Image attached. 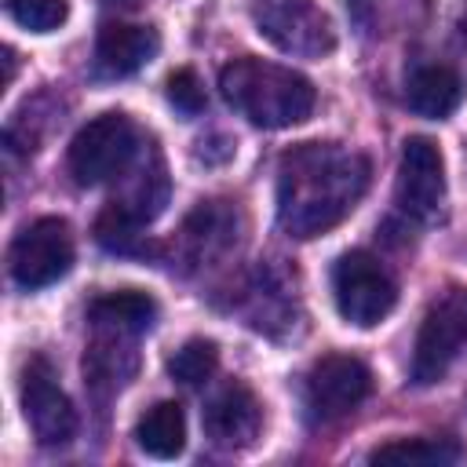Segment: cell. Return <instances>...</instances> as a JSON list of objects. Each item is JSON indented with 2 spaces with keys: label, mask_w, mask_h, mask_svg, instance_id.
Masks as SVG:
<instances>
[{
  "label": "cell",
  "mask_w": 467,
  "mask_h": 467,
  "mask_svg": "<svg viewBox=\"0 0 467 467\" xmlns=\"http://www.w3.org/2000/svg\"><path fill=\"white\" fill-rule=\"evenodd\" d=\"M372 179L368 157L336 142H299L277 164V226L310 241L339 226Z\"/></svg>",
  "instance_id": "obj_1"
},
{
  "label": "cell",
  "mask_w": 467,
  "mask_h": 467,
  "mask_svg": "<svg viewBox=\"0 0 467 467\" xmlns=\"http://www.w3.org/2000/svg\"><path fill=\"white\" fill-rule=\"evenodd\" d=\"M219 91L248 124L266 131L303 124L317 102V91L303 73L255 55L230 58L219 69Z\"/></svg>",
  "instance_id": "obj_2"
},
{
  "label": "cell",
  "mask_w": 467,
  "mask_h": 467,
  "mask_svg": "<svg viewBox=\"0 0 467 467\" xmlns=\"http://www.w3.org/2000/svg\"><path fill=\"white\" fill-rule=\"evenodd\" d=\"M139 150V128L128 113H99L73 135L66 164L77 186H102L109 179H120Z\"/></svg>",
  "instance_id": "obj_3"
},
{
  "label": "cell",
  "mask_w": 467,
  "mask_h": 467,
  "mask_svg": "<svg viewBox=\"0 0 467 467\" xmlns=\"http://www.w3.org/2000/svg\"><path fill=\"white\" fill-rule=\"evenodd\" d=\"M332 296H336V310L347 325L372 328L394 310L398 285L376 255L354 248V252H343L332 266Z\"/></svg>",
  "instance_id": "obj_4"
},
{
  "label": "cell",
  "mask_w": 467,
  "mask_h": 467,
  "mask_svg": "<svg viewBox=\"0 0 467 467\" xmlns=\"http://www.w3.org/2000/svg\"><path fill=\"white\" fill-rule=\"evenodd\" d=\"M252 22L263 40L292 58H325L336 51V26L314 0H252Z\"/></svg>",
  "instance_id": "obj_5"
},
{
  "label": "cell",
  "mask_w": 467,
  "mask_h": 467,
  "mask_svg": "<svg viewBox=\"0 0 467 467\" xmlns=\"http://www.w3.org/2000/svg\"><path fill=\"white\" fill-rule=\"evenodd\" d=\"M463 347H467V288H452L438 303H431L420 321L412 365H409L412 383L431 387L445 379V372L463 354Z\"/></svg>",
  "instance_id": "obj_6"
},
{
  "label": "cell",
  "mask_w": 467,
  "mask_h": 467,
  "mask_svg": "<svg viewBox=\"0 0 467 467\" xmlns=\"http://www.w3.org/2000/svg\"><path fill=\"white\" fill-rule=\"evenodd\" d=\"M7 266L22 288H47L58 277H66L73 266L69 223L58 215H44V219H33L29 226H22L18 237L11 241Z\"/></svg>",
  "instance_id": "obj_7"
},
{
  "label": "cell",
  "mask_w": 467,
  "mask_h": 467,
  "mask_svg": "<svg viewBox=\"0 0 467 467\" xmlns=\"http://www.w3.org/2000/svg\"><path fill=\"white\" fill-rule=\"evenodd\" d=\"M398 208L416 223H438L445 208V161L434 139L409 135L401 142V164L394 182Z\"/></svg>",
  "instance_id": "obj_8"
},
{
  "label": "cell",
  "mask_w": 467,
  "mask_h": 467,
  "mask_svg": "<svg viewBox=\"0 0 467 467\" xmlns=\"http://www.w3.org/2000/svg\"><path fill=\"white\" fill-rule=\"evenodd\" d=\"M368 394H372V372L354 354H325L306 372V409L321 423L350 416Z\"/></svg>",
  "instance_id": "obj_9"
},
{
  "label": "cell",
  "mask_w": 467,
  "mask_h": 467,
  "mask_svg": "<svg viewBox=\"0 0 467 467\" xmlns=\"http://www.w3.org/2000/svg\"><path fill=\"white\" fill-rule=\"evenodd\" d=\"M22 416L40 445H66L77 434V409L55 379L47 358H29L22 368Z\"/></svg>",
  "instance_id": "obj_10"
},
{
  "label": "cell",
  "mask_w": 467,
  "mask_h": 467,
  "mask_svg": "<svg viewBox=\"0 0 467 467\" xmlns=\"http://www.w3.org/2000/svg\"><path fill=\"white\" fill-rule=\"evenodd\" d=\"M204 434L215 449L237 452L248 449L263 431V405L244 383H226L208 405H204Z\"/></svg>",
  "instance_id": "obj_11"
},
{
  "label": "cell",
  "mask_w": 467,
  "mask_h": 467,
  "mask_svg": "<svg viewBox=\"0 0 467 467\" xmlns=\"http://www.w3.org/2000/svg\"><path fill=\"white\" fill-rule=\"evenodd\" d=\"M161 51V33L135 22H106L95 40V66L106 77H131Z\"/></svg>",
  "instance_id": "obj_12"
},
{
  "label": "cell",
  "mask_w": 467,
  "mask_h": 467,
  "mask_svg": "<svg viewBox=\"0 0 467 467\" xmlns=\"http://www.w3.org/2000/svg\"><path fill=\"white\" fill-rule=\"evenodd\" d=\"M131 332H117V328H95V339L84 350V379L88 387L106 398L113 390H120L131 376H135V350H131Z\"/></svg>",
  "instance_id": "obj_13"
},
{
  "label": "cell",
  "mask_w": 467,
  "mask_h": 467,
  "mask_svg": "<svg viewBox=\"0 0 467 467\" xmlns=\"http://www.w3.org/2000/svg\"><path fill=\"white\" fill-rule=\"evenodd\" d=\"M405 102L416 117L445 120L463 102V80L452 66H441V62L420 66V69H412V77L405 84Z\"/></svg>",
  "instance_id": "obj_14"
},
{
  "label": "cell",
  "mask_w": 467,
  "mask_h": 467,
  "mask_svg": "<svg viewBox=\"0 0 467 467\" xmlns=\"http://www.w3.org/2000/svg\"><path fill=\"white\" fill-rule=\"evenodd\" d=\"M88 321L95 328H117V332H150L153 321H157V303L146 296V292H135V288H124V292H106V296H95L88 303Z\"/></svg>",
  "instance_id": "obj_15"
},
{
  "label": "cell",
  "mask_w": 467,
  "mask_h": 467,
  "mask_svg": "<svg viewBox=\"0 0 467 467\" xmlns=\"http://www.w3.org/2000/svg\"><path fill=\"white\" fill-rule=\"evenodd\" d=\"M135 445L153 460H175L186 449V412L179 401H157L135 423Z\"/></svg>",
  "instance_id": "obj_16"
},
{
  "label": "cell",
  "mask_w": 467,
  "mask_h": 467,
  "mask_svg": "<svg viewBox=\"0 0 467 467\" xmlns=\"http://www.w3.org/2000/svg\"><path fill=\"white\" fill-rule=\"evenodd\" d=\"M182 244L190 248L193 263H204L234 244V212L219 208V201L201 204L186 223H182Z\"/></svg>",
  "instance_id": "obj_17"
},
{
  "label": "cell",
  "mask_w": 467,
  "mask_h": 467,
  "mask_svg": "<svg viewBox=\"0 0 467 467\" xmlns=\"http://www.w3.org/2000/svg\"><path fill=\"white\" fill-rule=\"evenodd\" d=\"M460 460L463 449L452 438H394L368 452V463H394V467H441Z\"/></svg>",
  "instance_id": "obj_18"
},
{
  "label": "cell",
  "mask_w": 467,
  "mask_h": 467,
  "mask_svg": "<svg viewBox=\"0 0 467 467\" xmlns=\"http://www.w3.org/2000/svg\"><path fill=\"white\" fill-rule=\"evenodd\" d=\"M95 241L113 255H146L150 241L142 234V219L124 204H106L95 219Z\"/></svg>",
  "instance_id": "obj_19"
},
{
  "label": "cell",
  "mask_w": 467,
  "mask_h": 467,
  "mask_svg": "<svg viewBox=\"0 0 467 467\" xmlns=\"http://www.w3.org/2000/svg\"><path fill=\"white\" fill-rule=\"evenodd\" d=\"M219 368V347L212 339H186L171 358H168V376L179 379L182 387H201L215 376Z\"/></svg>",
  "instance_id": "obj_20"
},
{
  "label": "cell",
  "mask_w": 467,
  "mask_h": 467,
  "mask_svg": "<svg viewBox=\"0 0 467 467\" xmlns=\"http://www.w3.org/2000/svg\"><path fill=\"white\" fill-rule=\"evenodd\" d=\"M4 11L29 33H55L69 18V0H4Z\"/></svg>",
  "instance_id": "obj_21"
},
{
  "label": "cell",
  "mask_w": 467,
  "mask_h": 467,
  "mask_svg": "<svg viewBox=\"0 0 467 467\" xmlns=\"http://www.w3.org/2000/svg\"><path fill=\"white\" fill-rule=\"evenodd\" d=\"M164 95H168V102H171V106H175L182 117H197V113L208 106L204 84H201V77H197L190 66H182V69H175V73L168 77Z\"/></svg>",
  "instance_id": "obj_22"
},
{
  "label": "cell",
  "mask_w": 467,
  "mask_h": 467,
  "mask_svg": "<svg viewBox=\"0 0 467 467\" xmlns=\"http://www.w3.org/2000/svg\"><path fill=\"white\" fill-rule=\"evenodd\" d=\"M11 80H15V51L4 47V88H11Z\"/></svg>",
  "instance_id": "obj_23"
},
{
  "label": "cell",
  "mask_w": 467,
  "mask_h": 467,
  "mask_svg": "<svg viewBox=\"0 0 467 467\" xmlns=\"http://www.w3.org/2000/svg\"><path fill=\"white\" fill-rule=\"evenodd\" d=\"M463 40H467V22H463Z\"/></svg>",
  "instance_id": "obj_24"
}]
</instances>
